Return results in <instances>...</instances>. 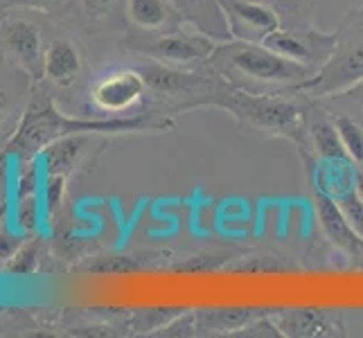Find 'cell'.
<instances>
[{"mask_svg": "<svg viewBox=\"0 0 363 338\" xmlns=\"http://www.w3.org/2000/svg\"><path fill=\"white\" fill-rule=\"evenodd\" d=\"M219 45V39L192 25H183L156 36H127V50L133 57L152 59L174 68H201Z\"/></svg>", "mask_w": 363, "mask_h": 338, "instance_id": "5", "label": "cell"}, {"mask_svg": "<svg viewBox=\"0 0 363 338\" xmlns=\"http://www.w3.org/2000/svg\"><path fill=\"white\" fill-rule=\"evenodd\" d=\"M70 0H9L11 7H23L32 11H43V14H55L68 7Z\"/></svg>", "mask_w": 363, "mask_h": 338, "instance_id": "22", "label": "cell"}, {"mask_svg": "<svg viewBox=\"0 0 363 338\" xmlns=\"http://www.w3.org/2000/svg\"><path fill=\"white\" fill-rule=\"evenodd\" d=\"M23 246V237L9 230H0V259H11Z\"/></svg>", "mask_w": 363, "mask_h": 338, "instance_id": "23", "label": "cell"}, {"mask_svg": "<svg viewBox=\"0 0 363 338\" xmlns=\"http://www.w3.org/2000/svg\"><path fill=\"white\" fill-rule=\"evenodd\" d=\"M95 133H79L59 137L52 145H48L39 154V171L41 176H70L74 167L79 165L82 158L89 152Z\"/></svg>", "mask_w": 363, "mask_h": 338, "instance_id": "14", "label": "cell"}, {"mask_svg": "<svg viewBox=\"0 0 363 338\" xmlns=\"http://www.w3.org/2000/svg\"><path fill=\"white\" fill-rule=\"evenodd\" d=\"M66 176H41V190H39V196H41V210H43V219L50 221L57 210L64 201V194H66Z\"/></svg>", "mask_w": 363, "mask_h": 338, "instance_id": "19", "label": "cell"}, {"mask_svg": "<svg viewBox=\"0 0 363 338\" xmlns=\"http://www.w3.org/2000/svg\"><path fill=\"white\" fill-rule=\"evenodd\" d=\"M363 84V5L352 7L336 28L334 52L314 77L296 93L309 99H325Z\"/></svg>", "mask_w": 363, "mask_h": 338, "instance_id": "4", "label": "cell"}, {"mask_svg": "<svg viewBox=\"0 0 363 338\" xmlns=\"http://www.w3.org/2000/svg\"><path fill=\"white\" fill-rule=\"evenodd\" d=\"M311 198H314V210L325 237L352 261H363V237L350 225L339 203L314 187H311Z\"/></svg>", "mask_w": 363, "mask_h": 338, "instance_id": "13", "label": "cell"}, {"mask_svg": "<svg viewBox=\"0 0 363 338\" xmlns=\"http://www.w3.org/2000/svg\"><path fill=\"white\" fill-rule=\"evenodd\" d=\"M230 39L262 43L282 25L280 14L264 0H219Z\"/></svg>", "mask_w": 363, "mask_h": 338, "instance_id": "10", "label": "cell"}, {"mask_svg": "<svg viewBox=\"0 0 363 338\" xmlns=\"http://www.w3.org/2000/svg\"><path fill=\"white\" fill-rule=\"evenodd\" d=\"M212 108L226 111L228 116L250 131L289 140L296 152H303L305 140V108L307 97L291 93H250L237 89L223 79L215 95Z\"/></svg>", "mask_w": 363, "mask_h": 338, "instance_id": "3", "label": "cell"}, {"mask_svg": "<svg viewBox=\"0 0 363 338\" xmlns=\"http://www.w3.org/2000/svg\"><path fill=\"white\" fill-rule=\"evenodd\" d=\"M328 108L347 156L357 167L363 165V84L345 93L320 99Z\"/></svg>", "mask_w": 363, "mask_h": 338, "instance_id": "11", "label": "cell"}, {"mask_svg": "<svg viewBox=\"0 0 363 338\" xmlns=\"http://www.w3.org/2000/svg\"><path fill=\"white\" fill-rule=\"evenodd\" d=\"M172 3L179 7L185 23H190L192 28L215 36L219 41L230 39V30L219 0H172Z\"/></svg>", "mask_w": 363, "mask_h": 338, "instance_id": "16", "label": "cell"}, {"mask_svg": "<svg viewBox=\"0 0 363 338\" xmlns=\"http://www.w3.org/2000/svg\"><path fill=\"white\" fill-rule=\"evenodd\" d=\"M177 120L162 116L156 111H145L138 116L127 118H74L64 116L57 104L48 95H39L32 99V104L25 111V116L16 131L5 145L9 156L21 162H32L48 145H52L59 137L95 133V135H113V133H140V131H169Z\"/></svg>", "mask_w": 363, "mask_h": 338, "instance_id": "1", "label": "cell"}, {"mask_svg": "<svg viewBox=\"0 0 363 338\" xmlns=\"http://www.w3.org/2000/svg\"><path fill=\"white\" fill-rule=\"evenodd\" d=\"M89 99L104 118H127L138 113L154 111L152 91L143 70L135 64L113 66L91 84ZM158 113V111H156Z\"/></svg>", "mask_w": 363, "mask_h": 338, "instance_id": "6", "label": "cell"}, {"mask_svg": "<svg viewBox=\"0 0 363 338\" xmlns=\"http://www.w3.org/2000/svg\"><path fill=\"white\" fill-rule=\"evenodd\" d=\"M280 14L282 25L289 28H307L314 25L316 0H264Z\"/></svg>", "mask_w": 363, "mask_h": 338, "instance_id": "17", "label": "cell"}, {"mask_svg": "<svg viewBox=\"0 0 363 338\" xmlns=\"http://www.w3.org/2000/svg\"><path fill=\"white\" fill-rule=\"evenodd\" d=\"M354 187H357V192L359 196L363 198V165L357 167V176H354Z\"/></svg>", "mask_w": 363, "mask_h": 338, "instance_id": "25", "label": "cell"}, {"mask_svg": "<svg viewBox=\"0 0 363 338\" xmlns=\"http://www.w3.org/2000/svg\"><path fill=\"white\" fill-rule=\"evenodd\" d=\"M43 50L41 30L34 23L11 18L0 25V52L32 81L43 77Z\"/></svg>", "mask_w": 363, "mask_h": 338, "instance_id": "9", "label": "cell"}, {"mask_svg": "<svg viewBox=\"0 0 363 338\" xmlns=\"http://www.w3.org/2000/svg\"><path fill=\"white\" fill-rule=\"evenodd\" d=\"M84 55L72 39H55L43 50V77L59 89H68L82 77Z\"/></svg>", "mask_w": 363, "mask_h": 338, "instance_id": "15", "label": "cell"}, {"mask_svg": "<svg viewBox=\"0 0 363 338\" xmlns=\"http://www.w3.org/2000/svg\"><path fill=\"white\" fill-rule=\"evenodd\" d=\"M206 68L250 93H291L316 74V70L273 52L264 43L240 39L219 41Z\"/></svg>", "mask_w": 363, "mask_h": 338, "instance_id": "2", "label": "cell"}, {"mask_svg": "<svg viewBox=\"0 0 363 338\" xmlns=\"http://www.w3.org/2000/svg\"><path fill=\"white\" fill-rule=\"evenodd\" d=\"M36 257H39V248H36L34 244H30V246H21V248H18V253L9 259L7 271H9V273H21V275L32 273L34 266H36Z\"/></svg>", "mask_w": 363, "mask_h": 338, "instance_id": "21", "label": "cell"}, {"mask_svg": "<svg viewBox=\"0 0 363 338\" xmlns=\"http://www.w3.org/2000/svg\"><path fill=\"white\" fill-rule=\"evenodd\" d=\"M280 336L294 338H334L347 336V320L339 309L291 307L269 311Z\"/></svg>", "mask_w": 363, "mask_h": 338, "instance_id": "8", "label": "cell"}, {"mask_svg": "<svg viewBox=\"0 0 363 338\" xmlns=\"http://www.w3.org/2000/svg\"><path fill=\"white\" fill-rule=\"evenodd\" d=\"M11 111V99H9V93L0 86V122H3Z\"/></svg>", "mask_w": 363, "mask_h": 338, "instance_id": "24", "label": "cell"}, {"mask_svg": "<svg viewBox=\"0 0 363 338\" xmlns=\"http://www.w3.org/2000/svg\"><path fill=\"white\" fill-rule=\"evenodd\" d=\"M334 201L339 203V208L343 210V215L350 221V225H352V228L363 237V198L359 196L357 187L343 192L341 196H336Z\"/></svg>", "mask_w": 363, "mask_h": 338, "instance_id": "20", "label": "cell"}, {"mask_svg": "<svg viewBox=\"0 0 363 338\" xmlns=\"http://www.w3.org/2000/svg\"><path fill=\"white\" fill-rule=\"evenodd\" d=\"M262 43L271 47L273 52H278L286 59L296 61L300 66H307L318 72L328 64V59L334 52L336 30L325 32V30H318L316 25H307V28L280 25V28L271 32Z\"/></svg>", "mask_w": 363, "mask_h": 338, "instance_id": "7", "label": "cell"}, {"mask_svg": "<svg viewBox=\"0 0 363 338\" xmlns=\"http://www.w3.org/2000/svg\"><path fill=\"white\" fill-rule=\"evenodd\" d=\"M124 23L129 36H156L190 25L172 0H124Z\"/></svg>", "mask_w": 363, "mask_h": 338, "instance_id": "12", "label": "cell"}, {"mask_svg": "<svg viewBox=\"0 0 363 338\" xmlns=\"http://www.w3.org/2000/svg\"><path fill=\"white\" fill-rule=\"evenodd\" d=\"M84 18L93 25H111L118 16L124 18V0H77Z\"/></svg>", "mask_w": 363, "mask_h": 338, "instance_id": "18", "label": "cell"}]
</instances>
